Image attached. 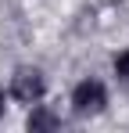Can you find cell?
<instances>
[{"label": "cell", "mask_w": 129, "mask_h": 133, "mask_svg": "<svg viewBox=\"0 0 129 133\" xmlns=\"http://www.w3.org/2000/svg\"><path fill=\"white\" fill-rule=\"evenodd\" d=\"M115 76H118V79L129 87V50H122V54L115 58Z\"/></svg>", "instance_id": "277c9868"}, {"label": "cell", "mask_w": 129, "mask_h": 133, "mask_svg": "<svg viewBox=\"0 0 129 133\" xmlns=\"http://www.w3.org/2000/svg\"><path fill=\"white\" fill-rule=\"evenodd\" d=\"M0 111H4V94H0Z\"/></svg>", "instance_id": "5b68a950"}, {"label": "cell", "mask_w": 129, "mask_h": 133, "mask_svg": "<svg viewBox=\"0 0 129 133\" xmlns=\"http://www.w3.org/2000/svg\"><path fill=\"white\" fill-rule=\"evenodd\" d=\"M58 126H61V119L54 111H47V108H36L29 115V130H58Z\"/></svg>", "instance_id": "3957f363"}, {"label": "cell", "mask_w": 129, "mask_h": 133, "mask_svg": "<svg viewBox=\"0 0 129 133\" xmlns=\"http://www.w3.org/2000/svg\"><path fill=\"white\" fill-rule=\"evenodd\" d=\"M11 97L22 101V104H36L43 97V76L40 68H18L11 76Z\"/></svg>", "instance_id": "7a4b0ae2"}, {"label": "cell", "mask_w": 129, "mask_h": 133, "mask_svg": "<svg viewBox=\"0 0 129 133\" xmlns=\"http://www.w3.org/2000/svg\"><path fill=\"white\" fill-rule=\"evenodd\" d=\"M104 104H108V90L97 79H83L79 87L72 90V108L79 111V115H101Z\"/></svg>", "instance_id": "6da1fadb"}]
</instances>
